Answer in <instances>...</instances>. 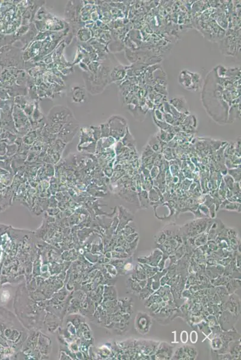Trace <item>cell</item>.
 Segmentation results:
<instances>
[{
    "mask_svg": "<svg viewBox=\"0 0 241 360\" xmlns=\"http://www.w3.org/2000/svg\"><path fill=\"white\" fill-rule=\"evenodd\" d=\"M72 97L75 102H82L85 97L84 90L81 88H76L73 93Z\"/></svg>",
    "mask_w": 241,
    "mask_h": 360,
    "instance_id": "cell-1",
    "label": "cell"
},
{
    "mask_svg": "<svg viewBox=\"0 0 241 360\" xmlns=\"http://www.w3.org/2000/svg\"><path fill=\"white\" fill-rule=\"evenodd\" d=\"M140 319L142 320H139V321H138V322H137V324H140V325H139V328L140 329L141 328L142 329H143V330L144 329L145 330V329H146L148 327V320H147L146 318H143V317L140 318Z\"/></svg>",
    "mask_w": 241,
    "mask_h": 360,
    "instance_id": "cell-2",
    "label": "cell"
}]
</instances>
